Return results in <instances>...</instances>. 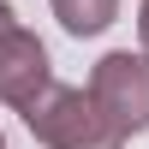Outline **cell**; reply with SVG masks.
<instances>
[{"mask_svg": "<svg viewBox=\"0 0 149 149\" xmlns=\"http://www.w3.org/2000/svg\"><path fill=\"white\" fill-rule=\"evenodd\" d=\"M24 125L48 149H125V131L102 113L90 90H48L36 107H24Z\"/></svg>", "mask_w": 149, "mask_h": 149, "instance_id": "1", "label": "cell"}, {"mask_svg": "<svg viewBox=\"0 0 149 149\" xmlns=\"http://www.w3.org/2000/svg\"><path fill=\"white\" fill-rule=\"evenodd\" d=\"M90 95L102 102V113L113 119L119 131H149V54H102L95 60V78H90Z\"/></svg>", "mask_w": 149, "mask_h": 149, "instance_id": "2", "label": "cell"}, {"mask_svg": "<svg viewBox=\"0 0 149 149\" xmlns=\"http://www.w3.org/2000/svg\"><path fill=\"white\" fill-rule=\"evenodd\" d=\"M48 90H54V84H48V48L36 42L24 24L6 30V36H0V102L36 107Z\"/></svg>", "mask_w": 149, "mask_h": 149, "instance_id": "3", "label": "cell"}, {"mask_svg": "<svg viewBox=\"0 0 149 149\" xmlns=\"http://www.w3.org/2000/svg\"><path fill=\"white\" fill-rule=\"evenodd\" d=\"M54 12H60V24L72 36H95V30H107L119 18V0H54Z\"/></svg>", "mask_w": 149, "mask_h": 149, "instance_id": "4", "label": "cell"}, {"mask_svg": "<svg viewBox=\"0 0 149 149\" xmlns=\"http://www.w3.org/2000/svg\"><path fill=\"white\" fill-rule=\"evenodd\" d=\"M6 30H18V18H12V6L0 0V36H6Z\"/></svg>", "mask_w": 149, "mask_h": 149, "instance_id": "5", "label": "cell"}, {"mask_svg": "<svg viewBox=\"0 0 149 149\" xmlns=\"http://www.w3.org/2000/svg\"><path fill=\"white\" fill-rule=\"evenodd\" d=\"M137 36H143V48H149V0H143V12H137Z\"/></svg>", "mask_w": 149, "mask_h": 149, "instance_id": "6", "label": "cell"}, {"mask_svg": "<svg viewBox=\"0 0 149 149\" xmlns=\"http://www.w3.org/2000/svg\"><path fill=\"white\" fill-rule=\"evenodd\" d=\"M0 149H6V137H0Z\"/></svg>", "mask_w": 149, "mask_h": 149, "instance_id": "7", "label": "cell"}]
</instances>
